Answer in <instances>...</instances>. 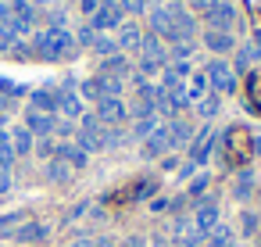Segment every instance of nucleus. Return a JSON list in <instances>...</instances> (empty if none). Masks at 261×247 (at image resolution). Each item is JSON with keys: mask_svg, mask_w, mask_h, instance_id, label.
Segmentation results:
<instances>
[{"mask_svg": "<svg viewBox=\"0 0 261 247\" xmlns=\"http://www.w3.org/2000/svg\"><path fill=\"white\" fill-rule=\"evenodd\" d=\"M215 226H218V208L207 201V204H200V208H197V229H200V233H207V229H215Z\"/></svg>", "mask_w": 261, "mask_h": 247, "instance_id": "10", "label": "nucleus"}, {"mask_svg": "<svg viewBox=\"0 0 261 247\" xmlns=\"http://www.w3.org/2000/svg\"><path fill=\"white\" fill-rule=\"evenodd\" d=\"M204 186H207V176H200V179H197V183H193V186H190V193H200V190H204Z\"/></svg>", "mask_w": 261, "mask_h": 247, "instance_id": "28", "label": "nucleus"}, {"mask_svg": "<svg viewBox=\"0 0 261 247\" xmlns=\"http://www.w3.org/2000/svg\"><path fill=\"white\" fill-rule=\"evenodd\" d=\"M90 47H93L97 54H111V51H115V43H111V40H104V36H93V40H90Z\"/></svg>", "mask_w": 261, "mask_h": 247, "instance_id": "22", "label": "nucleus"}, {"mask_svg": "<svg viewBox=\"0 0 261 247\" xmlns=\"http://www.w3.org/2000/svg\"><path fill=\"white\" fill-rule=\"evenodd\" d=\"M11 236L22 240V243H33V240H43V236H47V226H40V222H25V226H18Z\"/></svg>", "mask_w": 261, "mask_h": 247, "instance_id": "11", "label": "nucleus"}, {"mask_svg": "<svg viewBox=\"0 0 261 247\" xmlns=\"http://www.w3.org/2000/svg\"><path fill=\"white\" fill-rule=\"evenodd\" d=\"M204 76H207V83H211L218 93H229V90H236V76H232V68H229L225 61H211Z\"/></svg>", "mask_w": 261, "mask_h": 247, "instance_id": "4", "label": "nucleus"}, {"mask_svg": "<svg viewBox=\"0 0 261 247\" xmlns=\"http://www.w3.org/2000/svg\"><path fill=\"white\" fill-rule=\"evenodd\" d=\"M182 93H186V104H190V101L197 104L200 97H207V76H204V72H197V76H190V83L182 86Z\"/></svg>", "mask_w": 261, "mask_h": 247, "instance_id": "9", "label": "nucleus"}, {"mask_svg": "<svg viewBox=\"0 0 261 247\" xmlns=\"http://www.w3.org/2000/svg\"><path fill=\"white\" fill-rule=\"evenodd\" d=\"M11 151L15 154H29L33 151V133L29 129H11Z\"/></svg>", "mask_w": 261, "mask_h": 247, "instance_id": "13", "label": "nucleus"}, {"mask_svg": "<svg viewBox=\"0 0 261 247\" xmlns=\"http://www.w3.org/2000/svg\"><path fill=\"white\" fill-rule=\"evenodd\" d=\"M4 111H8V101H4V97H0V118H4Z\"/></svg>", "mask_w": 261, "mask_h": 247, "instance_id": "33", "label": "nucleus"}, {"mask_svg": "<svg viewBox=\"0 0 261 247\" xmlns=\"http://www.w3.org/2000/svg\"><path fill=\"white\" fill-rule=\"evenodd\" d=\"M211 26L215 29H229L232 26V11L229 8H211Z\"/></svg>", "mask_w": 261, "mask_h": 247, "instance_id": "16", "label": "nucleus"}, {"mask_svg": "<svg viewBox=\"0 0 261 247\" xmlns=\"http://www.w3.org/2000/svg\"><path fill=\"white\" fill-rule=\"evenodd\" d=\"M58 108L75 118V115H79V97H75V93H58Z\"/></svg>", "mask_w": 261, "mask_h": 247, "instance_id": "17", "label": "nucleus"}, {"mask_svg": "<svg viewBox=\"0 0 261 247\" xmlns=\"http://www.w3.org/2000/svg\"><path fill=\"white\" fill-rule=\"evenodd\" d=\"M122 4H125L129 11H143V0H122Z\"/></svg>", "mask_w": 261, "mask_h": 247, "instance_id": "30", "label": "nucleus"}, {"mask_svg": "<svg viewBox=\"0 0 261 247\" xmlns=\"http://www.w3.org/2000/svg\"><path fill=\"white\" fill-rule=\"evenodd\" d=\"M118 22V11L115 8H100L97 15H93V29H111Z\"/></svg>", "mask_w": 261, "mask_h": 247, "instance_id": "14", "label": "nucleus"}, {"mask_svg": "<svg viewBox=\"0 0 261 247\" xmlns=\"http://www.w3.org/2000/svg\"><path fill=\"white\" fill-rule=\"evenodd\" d=\"M8 43H11V33H8V29H4V26H0V51H4V47H8Z\"/></svg>", "mask_w": 261, "mask_h": 247, "instance_id": "29", "label": "nucleus"}, {"mask_svg": "<svg viewBox=\"0 0 261 247\" xmlns=\"http://www.w3.org/2000/svg\"><path fill=\"white\" fill-rule=\"evenodd\" d=\"M47 172H50V179H54V183H65V179H68V165H65L61 158H58V161H50V165H47Z\"/></svg>", "mask_w": 261, "mask_h": 247, "instance_id": "20", "label": "nucleus"}, {"mask_svg": "<svg viewBox=\"0 0 261 247\" xmlns=\"http://www.w3.org/2000/svg\"><path fill=\"white\" fill-rule=\"evenodd\" d=\"M25 129H29V133H36V136H47V133H54V129H58V122H54L47 111H29Z\"/></svg>", "mask_w": 261, "mask_h": 247, "instance_id": "8", "label": "nucleus"}, {"mask_svg": "<svg viewBox=\"0 0 261 247\" xmlns=\"http://www.w3.org/2000/svg\"><path fill=\"white\" fill-rule=\"evenodd\" d=\"M254 147H257V151H261V136H257V143H254Z\"/></svg>", "mask_w": 261, "mask_h": 247, "instance_id": "34", "label": "nucleus"}, {"mask_svg": "<svg viewBox=\"0 0 261 247\" xmlns=\"http://www.w3.org/2000/svg\"><path fill=\"white\" fill-rule=\"evenodd\" d=\"M190 51H193L190 43H175V51H172V58H190Z\"/></svg>", "mask_w": 261, "mask_h": 247, "instance_id": "25", "label": "nucleus"}, {"mask_svg": "<svg viewBox=\"0 0 261 247\" xmlns=\"http://www.w3.org/2000/svg\"><path fill=\"white\" fill-rule=\"evenodd\" d=\"M154 29L161 36H168V40H179V36L186 40L193 33V22L186 15H179L175 8H161V11H154Z\"/></svg>", "mask_w": 261, "mask_h": 247, "instance_id": "2", "label": "nucleus"}, {"mask_svg": "<svg viewBox=\"0 0 261 247\" xmlns=\"http://www.w3.org/2000/svg\"><path fill=\"white\" fill-rule=\"evenodd\" d=\"M207 47H211V51H229L232 40H229L225 33H207Z\"/></svg>", "mask_w": 261, "mask_h": 247, "instance_id": "19", "label": "nucleus"}, {"mask_svg": "<svg viewBox=\"0 0 261 247\" xmlns=\"http://www.w3.org/2000/svg\"><path fill=\"white\" fill-rule=\"evenodd\" d=\"M125 104H122V97H104L100 104H97V122L100 126H122L125 122Z\"/></svg>", "mask_w": 261, "mask_h": 247, "instance_id": "3", "label": "nucleus"}, {"mask_svg": "<svg viewBox=\"0 0 261 247\" xmlns=\"http://www.w3.org/2000/svg\"><path fill=\"white\" fill-rule=\"evenodd\" d=\"M197 111H200L204 118H211V115L218 111V93H207V97H200V101H197Z\"/></svg>", "mask_w": 261, "mask_h": 247, "instance_id": "18", "label": "nucleus"}, {"mask_svg": "<svg viewBox=\"0 0 261 247\" xmlns=\"http://www.w3.org/2000/svg\"><path fill=\"white\" fill-rule=\"evenodd\" d=\"M68 51H72V36H68L61 26H50V29H43V33L36 36V54L47 58V61H58V58H65Z\"/></svg>", "mask_w": 261, "mask_h": 247, "instance_id": "1", "label": "nucleus"}, {"mask_svg": "<svg viewBox=\"0 0 261 247\" xmlns=\"http://www.w3.org/2000/svg\"><path fill=\"white\" fill-rule=\"evenodd\" d=\"M97 8H100V0H83V11L86 15H97Z\"/></svg>", "mask_w": 261, "mask_h": 247, "instance_id": "27", "label": "nucleus"}, {"mask_svg": "<svg viewBox=\"0 0 261 247\" xmlns=\"http://www.w3.org/2000/svg\"><path fill=\"white\" fill-rule=\"evenodd\" d=\"M58 108V93H50V90H36L33 93V111H54Z\"/></svg>", "mask_w": 261, "mask_h": 247, "instance_id": "12", "label": "nucleus"}, {"mask_svg": "<svg viewBox=\"0 0 261 247\" xmlns=\"http://www.w3.org/2000/svg\"><path fill=\"white\" fill-rule=\"evenodd\" d=\"M22 222V215H8V218H0V229H11V226H18Z\"/></svg>", "mask_w": 261, "mask_h": 247, "instance_id": "26", "label": "nucleus"}, {"mask_svg": "<svg viewBox=\"0 0 261 247\" xmlns=\"http://www.w3.org/2000/svg\"><path fill=\"white\" fill-rule=\"evenodd\" d=\"M211 147H215V129L211 126H204L193 140H190V158H193V165H200V161H207V154H211Z\"/></svg>", "mask_w": 261, "mask_h": 247, "instance_id": "6", "label": "nucleus"}, {"mask_svg": "<svg viewBox=\"0 0 261 247\" xmlns=\"http://www.w3.org/2000/svg\"><path fill=\"white\" fill-rule=\"evenodd\" d=\"M8 190H11V172L0 168V193H8Z\"/></svg>", "mask_w": 261, "mask_h": 247, "instance_id": "24", "label": "nucleus"}, {"mask_svg": "<svg viewBox=\"0 0 261 247\" xmlns=\"http://www.w3.org/2000/svg\"><path fill=\"white\" fill-rule=\"evenodd\" d=\"M104 72H115V79H118V72L125 76V58H108L104 61Z\"/></svg>", "mask_w": 261, "mask_h": 247, "instance_id": "23", "label": "nucleus"}, {"mask_svg": "<svg viewBox=\"0 0 261 247\" xmlns=\"http://www.w3.org/2000/svg\"><path fill=\"white\" fill-rule=\"evenodd\" d=\"M175 143H172V133H168V126H158L150 136H147V143H143V154L147 158H158V154H165V151H172Z\"/></svg>", "mask_w": 261, "mask_h": 247, "instance_id": "7", "label": "nucleus"}, {"mask_svg": "<svg viewBox=\"0 0 261 247\" xmlns=\"http://www.w3.org/2000/svg\"><path fill=\"white\" fill-rule=\"evenodd\" d=\"M118 43H125V47H136V43H140V33H136L133 26H125V29L118 33Z\"/></svg>", "mask_w": 261, "mask_h": 247, "instance_id": "21", "label": "nucleus"}, {"mask_svg": "<svg viewBox=\"0 0 261 247\" xmlns=\"http://www.w3.org/2000/svg\"><path fill=\"white\" fill-rule=\"evenodd\" d=\"M58 158H61V161H72L75 168H79V165H86V154H83L79 147H68V143H61V147H58Z\"/></svg>", "mask_w": 261, "mask_h": 247, "instance_id": "15", "label": "nucleus"}, {"mask_svg": "<svg viewBox=\"0 0 261 247\" xmlns=\"http://www.w3.org/2000/svg\"><path fill=\"white\" fill-rule=\"evenodd\" d=\"M72 247H93V240H79V243H72Z\"/></svg>", "mask_w": 261, "mask_h": 247, "instance_id": "32", "label": "nucleus"}, {"mask_svg": "<svg viewBox=\"0 0 261 247\" xmlns=\"http://www.w3.org/2000/svg\"><path fill=\"white\" fill-rule=\"evenodd\" d=\"M193 8H207V11H211V8H215V0H193Z\"/></svg>", "mask_w": 261, "mask_h": 247, "instance_id": "31", "label": "nucleus"}, {"mask_svg": "<svg viewBox=\"0 0 261 247\" xmlns=\"http://www.w3.org/2000/svg\"><path fill=\"white\" fill-rule=\"evenodd\" d=\"M100 147H108V133L97 118H86V126L79 133V151H100Z\"/></svg>", "mask_w": 261, "mask_h": 247, "instance_id": "5", "label": "nucleus"}]
</instances>
